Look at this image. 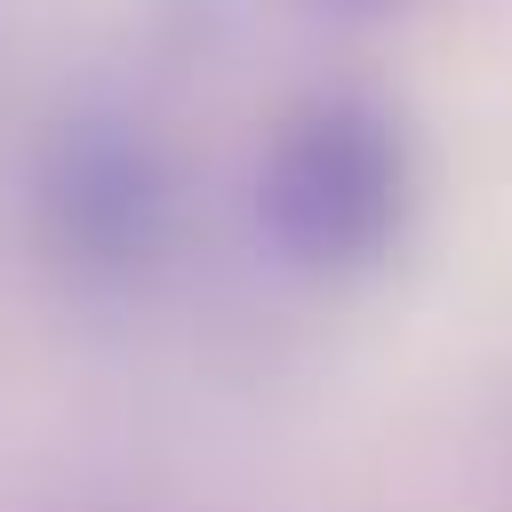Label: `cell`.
Here are the masks:
<instances>
[{
    "label": "cell",
    "mask_w": 512,
    "mask_h": 512,
    "mask_svg": "<svg viewBox=\"0 0 512 512\" xmlns=\"http://www.w3.org/2000/svg\"><path fill=\"white\" fill-rule=\"evenodd\" d=\"M408 200L400 120L368 96H312L280 120L256 168L264 232L304 264H360L392 240Z\"/></svg>",
    "instance_id": "6da1fadb"
},
{
    "label": "cell",
    "mask_w": 512,
    "mask_h": 512,
    "mask_svg": "<svg viewBox=\"0 0 512 512\" xmlns=\"http://www.w3.org/2000/svg\"><path fill=\"white\" fill-rule=\"evenodd\" d=\"M40 216L64 248H88L104 264H128L152 248L168 216V160L128 112H72L48 136L40 160Z\"/></svg>",
    "instance_id": "7a4b0ae2"
},
{
    "label": "cell",
    "mask_w": 512,
    "mask_h": 512,
    "mask_svg": "<svg viewBox=\"0 0 512 512\" xmlns=\"http://www.w3.org/2000/svg\"><path fill=\"white\" fill-rule=\"evenodd\" d=\"M328 8H344V16H384V8H408V0H328Z\"/></svg>",
    "instance_id": "3957f363"
}]
</instances>
